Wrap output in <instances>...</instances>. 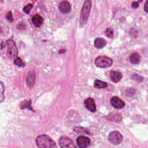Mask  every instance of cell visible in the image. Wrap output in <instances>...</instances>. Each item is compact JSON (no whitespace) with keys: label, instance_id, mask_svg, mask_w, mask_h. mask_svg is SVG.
Returning a JSON list of instances; mask_svg holds the SVG:
<instances>
[{"label":"cell","instance_id":"9c48e42d","mask_svg":"<svg viewBox=\"0 0 148 148\" xmlns=\"http://www.w3.org/2000/svg\"><path fill=\"white\" fill-rule=\"evenodd\" d=\"M84 106L87 109L91 112H95L97 110L95 101L92 98H87L84 102Z\"/></svg>","mask_w":148,"mask_h":148},{"label":"cell","instance_id":"7c38bea8","mask_svg":"<svg viewBox=\"0 0 148 148\" xmlns=\"http://www.w3.org/2000/svg\"><path fill=\"white\" fill-rule=\"evenodd\" d=\"M35 79V73L34 70H31L29 72L27 77V83L29 87L33 86Z\"/></svg>","mask_w":148,"mask_h":148},{"label":"cell","instance_id":"9a60e30c","mask_svg":"<svg viewBox=\"0 0 148 148\" xmlns=\"http://www.w3.org/2000/svg\"><path fill=\"white\" fill-rule=\"evenodd\" d=\"M106 41L102 38H97L94 40V46L98 49H102L105 46Z\"/></svg>","mask_w":148,"mask_h":148},{"label":"cell","instance_id":"603a6c76","mask_svg":"<svg viewBox=\"0 0 148 148\" xmlns=\"http://www.w3.org/2000/svg\"><path fill=\"white\" fill-rule=\"evenodd\" d=\"M6 19L10 21V22H12L13 20V16H12V12L10 11V12H8L6 14Z\"/></svg>","mask_w":148,"mask_h":148},{"label":"cell","instance_id":"277c9868","mask_svg":"<svg viewBox=\"0 0 148 148\" xmlns=\"http://www.w3.org/2000/svg\"><path fill=\"white\" fill-rule=\"evenodd\" d=\"M112 59L106 56H99L95 60V65L101 68H106L112 66Z\"/></svg>","mask_w":148,"mask_h":148},{"label":"cell","instance_id":"cb8c5ba5","mask_svg":"<svg viewBox=\"0 0 148 148\" xmlns=\"http://www.w3.org/2000/svg\"><path fill=\"white\" fill-rule=\"evenodd\" d=\"M131 6H132V8H134V9H136V8H138V6H139V3H138V2H136V1L133 2L132 3Z\"/></svg>","mask_w":148,"mask_h":148},{"label":"cell","instance_id":"2e32d148","mask_svg":"<svg viewBox=\"0 0 148 148\" xmlns=\"http://www.w3.org/2000/svg\"><path fill=\"white\" fill-rule=\"evenodd\" d=\"M94 86L97 88H105L108 87V83L106 82L97 79L94 82Z\"/></svg>","mask_w":148,"mask_h":148},{"label":"cell","instance_id":"ac0fdd59","mask_svg":"<svg viewBox=\"0 0 148 148\" xmlns=\"http://www.w3.org/2000/svg\"><path fill=\"white\" fill-rule=\"evenodd\" d=\"M31 100H25L21 102L20 105V107L21 109H25L28 108V109H32L31 108Z\"/></svg>","mask_w":148,"mask_h":148},{"label":"cell","instance_id":"6da1fadb","mask_svg":"<svg viewBox=\"0 0 148 148\" xmlns=\"http://www.w3.org/2000/svg\"><path fill=\"white\" fill-rule=\"evenodd\" d=\"M36 143L40 148H54L56 147L54 141L46 135H40L36 139Z\"/></svg>","mask_w":148,"mask_h":148},{"label":"cell","instance_id":"7402d4cb","mask_svg":"<svg viewBox=\"0 0 148 148\" xmlns=\"http://www.w3.org/2000/svg\"><path fill=\"white\" fill-rule=\"evenodd\" d=\"M4 91H5V86L3 85V83L1 82V102H2V101L3 100Z\"/></svg>","mask_w":148,"mask_h":148},{"label":"cell","instance_id":"52a82bcc","mask_svg":"<svg viewBox=\"0 0 148 148\" xmlns=\"http://www.w3.org/2000/svg\"><path fill=\"white\" fill-rule=\"evenodd\" d=\"M110 101L111 105L116 109H123L125 106V102L118 97H113L110 99Z\"/></svg>","mask_w":148,"mask_h":148},{"label":"cell","instance_id":"ba28073f","mask_svg":"<svg viewBox=\"0 0 148 148\" xmlns=\"http://www.w3.org/2000/svg\"><path fill=\"white\" fill-rule=\"evenodd\" d=\"M76 143L79 147L80 148H86L90 143V139L84 136H79L76 139Z\"/></svg>","mask_w":148,"mask_h":148},{"label":"cell","instance_id":"ffe728a7","mask_svg":"<svg viewBox=\"0 0 148 148\" xmlns=\"http://www.w3.org/2000/svg\"><path fill=\"white\" fill-rule=\"evenodd\" d=\"M33 7V5L31 4V3H29V4H28L26 6H25L23 9V10L27 14H29V12L31 11V9Z\"/></svg>","mask_w":148,"mask_h":148},{"label":"cell","instance_id":"44dd1931","mask_svg":"<svg viewBox=\"0 0 148 148\" xmlns=\"http://www.w3.org/2000/svg\"><path fill=\"white\" fill-rule=\"evenodd\" d=\"M105 35L109 38H112L113 36V30L110 28H108L106 31H105Z\"/></svg>","mask_w":148,"mask_h":148},{"label":"cell","instance_id":"8992f818","mask_svg":"<svg viewBox=\"0 0 148 148\" xmlns=\"http://www.w3.org/2000/svg\"><path fill=\"white\" fill-rule=\"evenodd\" d=\"M59 145L62 148H74L76 147L72 140L66 137V136H62L60 138L59 140Z\"/></svg>","mask_w":148,"mask_h":148},{"label":"cell","instance_id":"4fadbf2b","mask_svg":"<svg viewBox=\"0 0 148 148\" xmlns=\"http://www.w3.org/2000/svg\"><path fill=\"white\" fill-rule=\"evenodd\" d=\"M32 22L35 27H39L43 23V18L40 15L36 14L32 17Z\"/></svg>","mask_w":148,"mask_h":148},{"label":"cell","instance_id":"30bf717a","mask_svg":"<svg viewBox=\"0 0 148 148\" xmlns=\"http://www.w3.org/2000/svg\"><path fill=\"white\" fill-rule=\"evenodd\" d=\"M59 10L62 13H68L71 10V6L69 2L67 1H62L58 6Z\"/></svg>","mask_w":148,"mask_h":148},{"label":"cell","instance_id":"8fae6325","mask_svg":"<svg viewBox=\"0 0 148 148\" xmlns=\"http://www.w3.org/2000/svg\"><path fill=\"white\" fill-rule=\"evenodd\" d=\"M110 79L114 83L119 82L122 78L121 73L119 71H112L110 72Z\"/></svg>","mask_w":148,"mask_h":148},{"label":"cell","instance_id":"d4e9b609","mask_svg":"<svg viewBox=\"0 0 148 148\" xmlns=\"http://www.w3.org/2000/svg\"><path fill=\"white\" fill-rule=\"evenodd\" d=\"M145 10L146 12H148V1H146L145 4V7H144Z\"/></svg>","mask_w":148,"mask_h":148},{"label":"cell","instance_id":"d6986e66","mask_svg":"<svg viewBox=\"0 0 148 148\" xmlns=\"http://www.w3.org/2000/svg\"><path fill=\"white\" fill-rule=\"evenodd\" d=\"M14 64L17 66L21 67H24L25 66V63L20 57H17L14 60Z\"/></svg>","mask_w":148,"mask_h":148},{"label":"cell","instance_id":"5b68a950","mask_svg":"<svg viewBox=\"0 0 148 148\" xmlns=\"http://www.w3.org/2000/svg\"><path fill=\"white\" fill-rule=\"evenodd\" d=\"M108 140L112 144L116 145L122 142L123 140V136L119 132L114 131L109 133L108 136Z\"/></svg>","mask_w":148,"mask_h":148},{"label":"cell","instance_id":"3957f363","mask_svg":"<svg viewBox=\"0 0 148 148\" xmlns=\"http://www.w3.org/2000/svg\"><path fill=\"white\" fill-rule=\"evenodd\" d=\"M4 47L6 49V53L9 58L10 59L17 58V49L15 42L13 40H7L4 44Z\"/></svg>","mask_w":148,"mask_h":148},{"label":"cell","instance_id":"7a4b0ae2","mask_svg":"<svg viewBox=\"0 0 148 148\" xmlns=\"http://www.w3.org/2000/svg\"><path fill=\"white\" fill-rule=\"evenodd\" d=\"M91 3L92 2L90 0L85 1L83 3L80 16V24L81 25H84L86 24L88 20L91 8Z\"/></svg>","mask_w":148,"mask_h":148},{"label":"cell","instance_id":"5bb4252c","mask_svg":"<svg viewBox=\"0 0 148 148\" xmlns=\"http://www.w3.org/2000/svg\"><path fill=\"white\" fill-rule=\"evenodd\" d=\"M130 61L133 64H138L141 60L140 56L138 53H133L129 57Z\"/></svg>","mask_w":148,"mask_h":148},{"label":"cell","instance_id":"e0dca14e","mask_svg":"<svg viewBox=\"0 0 148 148\" xmlns=\"http://www.w3.org/2000/svg\"><path fill=\"white\" fill-rule=\"evenodd\" d=\"M108 119L110 121H120L121 120V117L120 114L118 113H111L110 116L109 115L108 117Z\"/></svg>","mask_w":148,"mask_h":148}]
</instances>
